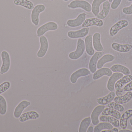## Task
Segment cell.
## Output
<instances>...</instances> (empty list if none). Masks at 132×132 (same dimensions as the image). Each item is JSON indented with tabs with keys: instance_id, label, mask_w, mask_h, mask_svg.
Wrapping results in <instances>:
<instances>
[{
	"instance_id": "603a6c76",
	"label": "cell",
	"mask_w": 132,
	"mask_h": 132,
	"mask_svg": "<svg viewBox=\"0 0 132 132\" xmlns=\"http://www.w3.org/2000/svg\"><path fill=\"white\" fill-rule=\"evenodd\" d=\"M110 8L111 5L110 2L109 1L107 0L103 2L102 10L97 15V18L101 19H103L106 18L110 11Z\"/></svg>"
},
{
	"instance_id": "4fadbf2b",
	"label": "cell",
	"mask_w": 132,
	"mask_h": 132,
	"mask_svg": "<svg viewBox=\"0 0 132 132\" xmlns=\"http://www.w3.org/2000/svg\"><path fill=\"white\" fill-rule=\"evenodd\" d=\"M31 105V102L28 101L22 100L19 102L15 108L14 116L15 118H19L21 115L23 111Z\"/></svg>"
},
{
	"instance_id": "e575fe53",
	"label": "cell",
	"mask_w": 132,
	"mask_h": 132,
	"mask_svg": "<svg viewBox=\"0 0 132 132\" xmlns=\"http://www.w3.org/2000/svg\"><path fill=\"white\" fill-rule=\"evenodd\" d=\"M108 105V108L115 109L120 112H122L125 111V107L122 105L115 102H112Z\"/></svg>"
},
{
	"instance_id": "484cf974",
	"label": "cell",
	"mask_w": 132,
	"mask_h": 132,
	"mask_svg": "<svg viewBox=\"0 0 132 132\" xmlns=\"http://www.w3.org/2000/svg\"><path fill=\"white\" fill-rule=\"evenodd\" d=\"M132 99V92L131 91H128L124 95L115 97L114 100L115 102L118 104H123L128 103L131 101Z\"/></svg>"
},
{
	"instance_id": "7c38bea8",
	"label": "cell",
	"mask_w": 132,
	"mask_h": 132,
	"mask_svg": "<svg viewBox=\"0 0 132 132\" xmlns=\"http://www.w3.org/2000/svg\"><path fill=\"white\" fill-rule=\"evenodd\" d=\"M89 27H87L84 28L78 31H69L68 32L67 35L69 38L71 39L83 38L89 33Z\"/></svg>"
},
{
	"instance_id": "4dcf8cb0",
	"label": "cell",
	"mask_w": 132,
	"mask_h": 132,
	"mask_svg": "<svg viewBox=\"0 0 132 132\" xmlns=\"http://www.w3.org/2000/svg\"><path fill=\"white\" fill-rule=\"evenodd\" d=\"M113 128V126L109 122H101L95 126L94 129V132H101L103 130H111Z\"/></svg>"
},
{
	"instance_id": "5b68a950",
	"label": "cell",
	"mask_w": 132,
	"mask_h": 132,
	"mask_svg": "<svg viewBox=\"0 0 132 132\" xmlns=\"http://www.w3.org/2000/svg\"><path fill=\"white\" fill-rule=\"evenodd\" d=\"M58 28V25L54 22H49L42 25L38 28L37 35L39 37L49 31H55Z\"/></svg>"
},
{
	"instance_id": "c3c4849f",
	"label": "cell",
	"mask_w": 132,
	"mask_h": 132,
	"mask_svg": "<svg viewBox=\"0 0 132 132\" xmlns=\"http://www.w3.org/2000/svg\"><path fill=\"white\" fill-rule=\"evenodd\" d=\"M50 1H53V0H50Z\"/></svg>"
},
{
	"instance_id": "8992f818",
	"label": "cell",
	"mask_w": 132,
	"mask_h": 132,
	"mask_svg": "<svg viewBox=\"0 0 132 132\" xmlns=\"http://www.w3.org/2000/svg\"><path fill=\"white\" fill-rule=\"evenodd\" d=\"M129 22L125 19L121 20L113 25L109 30V35L111 37L117 35L120 30L128 26Z\"/></svg>"
},
{
	"instance_id": "277c9868",
	"label": "cell",
	"mask_w": 132,
	"mask_h": 132,
	"mask_svg": "<svg viewBox=\"0 0 132 132\" xmlns=\"http://www.w3.org/2000/svg\"><path fill=\"white\" fill-rule=\"evenodd\" d=\"M45 9V6L43 4L37 5L32 9L31 14V20L32 24L37 26L39 23V15L40 13Z\"/></svg>"
},
{
	"instance_id": "ffe728a7",
	"label": "cell",
	"mask_w": 132,
	"mask_h": 132,
	"mask_svg": "<svg viewBox=\"0 0 132 132\" xmlns=\"http://www.w3.org/2000/svg\"><path fill=\"white\" fill-rule=\"evenodd\" d=\"M101 34L99 33H95L92 37V42L95 50L97 52H102L104 48L101 42Z\"/></svg>"
},
{
	"instance_id": "ba28073f",
	"label": "cell",
	"mask_w": 132,
	"mask_h": 132,
	"mask_svg": "<svg viewBox=\"0 0 132 132\" xmlns=\"http://www.w3.org/2000/svg\"><path fill=\"white\" fill-rule=\"evenodd\" d=\"M40 48L37 53V56L39 58L43 57L46 54L48 49V42L47 38L42 35L39 38Z\"/></svg>"
},
{
	"instance_id": "5bb4252c",
	"label": "cell",
	"mask_w": 132,
	"mask_h": 132,
	"mask_svg": "<svg viewBox=\"0 0 132 132\" xmlns=\"http://www.w3.org/2000/svg\"><path fill=\"white\" fill-rule=\"evenodd\" d=\"M86 18L85 13L80 14L75 19H69L67 21V24L68 26L72 28L78 27L83 24Z\"/></svg>"
},
{
	"instance_id": "3957f363",
	"label": "cell",
	"mask_w": 132,
	"mask_h": 132,
	"mask_svg": "<svg viewBox=\"0 0 132 132\" xmlns=\"http://www.w3.org/2000/svg\"><path fill=\"white\" fill-rule=\"evenodd\" d=\"M69 8L75 9L81 8L87 12L92 11V6L90 4L84 0H74L72 1L68 5Z\"/></svg>"
},
{
	"instance_id": "681fc988",
	"label": "cell",
	"mask_w": 132,
	"mask_h": 132,
	"mask_svg": "<svg viewBox=\"0 0 132 132\" xmlns=\"http://www.w3.org/2000/svg\"></svg>"
},
{
	"instance_id": "6da1fadb",
	"label": "cell",
	"mask_w": 132,
	"mask_h": 132,
	"mask_svg": "<svg viewBox=\"0 0 132 132\" xmlns=\"http://www.w3.org/2000/svg\"><path fill=\"white\" fill-rule=\"evenodd\" d=\"M1 56L2 64L0 68V74L3 75L9 71L11 66V59L9 53L5 50L1 52Z\"/></svg>"
},
{
	"instance_id": "52a82bcc",
	"label": "cell",
	"mask_w": 132,
	"mask_h": 132,
	"mask_svg": "<svg viewBox=\"0 0 132 132\" xmlns=\"http://www.w3.org/2000/svg\"><path fill=\"white\" fill-rule=\"evenodd\" d=\"M124 76V74L119 72H115L110 76L107 83V88L111 91H113L115 89L116 83L119 79Z\"/></svg>"
},
{
	"instance_id": "ac0fdd59",
	"label": "cell",
	"mask_w": 132,
	"mask_h": 132,
	"mask_svg": "<svg viewBox=\"0 0 132 132\" xmlns=\"http://www.w3.org/2000/svg\"><path fill=\"white\" fill-rule=\"evenodd\" d=\"M112 74V71L111 69L107 67H103L96 71L94 73L93 79L97 80L100 79L104 76L110 77Z\"/></svg>"
},
{
	"instance_id": "d6a6232c",
	"label": "cell",
	"mask_w": 132,
	"mask_h": 132,
	"mask_svg": "<svg viewBox=\"0 0 132 132\" xmlns=\"http://www.w3.org/2000/svg\"><path fill=\"white\" fill-rule=\"evenodd\" d=\"M91 119L90 117H87L84 119L81 122L79 127V132H87L88 128L90 125Z\"/></svg>"
},
{
	"instance_id": "60d3db41",
	"label": "cell",
	"mask_w": 132,
	"mask_h": 132,
	"mask_svg": "<svg viewBox=\"0 0 132 132\" xmlns=\"http://www.w3.org/2000/svg\"><path fill=\"white\" fill-rule=\"evenodd\" d=\"M102 132H118L119 130L117 128H114L111 130H105V131H102Z\"/></svg>"
},
{
	"instance_id": "7402d4cb",
	"label": "cell",
	"mask_w": 132,
	"mask_h": 132,
	"mask_svg": "<svg viewBox=\"0 0 132 132\" xmlns=\"http://www.w3.org/2000/svg\"><path fill=\"white\" fill-rule=\"evenodd\" d=\"M115 56L110 54H107L102 56L98 61L97 63V68L101 69L104 65L107 63L111 62L114 60Z\"/></svg>"
},
{
	"instance_id": "7a4b0ae2",
	"label": "cell",
	"mask_w": 132,
	"mask_h": 132,
	"mask_svg": "<svg viewBox=\"0 0 132 132\" xmlns=\"http://www.w3.org/2000/svg\"><path fill=\"white\" fill-rule=\"evenodd\" d=\"M85 49V45L84 40L81 38H79L77 43V49L74 52L69 53V58L71 59L77 60L80 58L83 55Z\"/></svg>"
},
{
	"instance_id": "ee69618b",
	"label": "cell",
	"mask_w": 132,
	"mask_h": 132,
	"mask_svg": "<svg viewBox=\"0 0 132 132\" xmlns=\"http://www.w3.org/2000/svg\"><path fill=\"white\" fill-rule=\"evenodd\" d=\"M129 122H130V124L132 126V119H130V121H129Z\"/></svg>"
},
{
	"instance_id": "7dc6e473",
	"label": "cell",
	"mask_w": 132,
	"mask_h": 132,
	"mask_svg": "<svg viewBox=\"0 0 132 132\" xmlns=\"http://www.w3.org/2000/svg\"><path fill=\"white\" fill-rule=\"evenodd\" d=\"M129 1H132V0H128Z\"/></svg>"
},
{
	"instance_id": "d590c367",
	"label": "cell",
	"mask_w": 132,
	"mask_h": 132,
	"mask_svg": "<svg viewBox=\"0 0 132 132\" xmlns=\"http://www.w3.org/2000/svg\"><path fill=\"white\" fill-rule=\"evenodd\" d=\"M11 84L8 81H5L0 84V94L7 91L11 87Z\"/></svg>"
},
{
	"instance_id": "f546056e",
	"label": "cell",
	"mask_w": 132,
	"mask_h": 132,
	"mask_svg": "<svg viewBox=\"0 0 132 132\" xmlns=\"http://www.w3.org/2000/svg\"><path fill=\"white\" fill-rule=\"evenodd\" d=\"M14 4L29 10H32L34 7V4L29 0H14Z\"/></svg>"
},
{
	"instance_id": "b9f144b4",
	"label": "cell",
	"mask_w": 132,
	"mask_h": 132,
	"mask_svg": "<svg viewBox=\"0 0 132 132\" xmlns=\"http://www.w3.org/2000/svg\"><path fill=\"white\" fill-rule=\"evenodd\" d=\"M94 132V128L92 126H90V127H88V128L87 130V132Z\"/></svg>"
},
{
	"instance_id": "f1b7e54d",
	"label": "cell",
	"mask_w": 132,
	"mask_h": 132,
	"mask_svg": "<svg viewBox=\"0 0 132 132\" xmlns=\"http://www.w3.org/2000/svg\"><path fill=\"white\" fill-rule=\"evenodd\" d=\"M102 115L106 116H112L118 120H120L121 116V115L119 111L109 108H105L102 111Z\"/></svg>"
},
{
	"instance_id": "7bdbcfd3",
	"label": "cell",
	"mask_w": 132,
	"mask_h": 132,
	"mask_svg": "<svg viewBox=\"0 0 132 132\" xmlns=\"http://www.w3.org/2000/svg\"><path fill=\"white\" fill-rule=\"evenodd\" d=\"M119 132H132V131L128 129H123L122 130H120Z\"/></svg>"
},
{
	"instance_id": "bcb514c9",
	"label": "cell",
	"mask_w": 132,
	"mask_h": 132,
	"mask_svg": "<svg viewBox=\"0 0 132 132\" xmlns=\"http://www.w3.org/2000/svg\"><path fill=\"white\" fill-rule=\"evenodd\" d=\"M63 1H68L69 0H63Z\"/></svg>"
},
{
	"instance_id": "d4e9b609",
	"label": "cell",
	"mask_w": 132,
	"mask_h": 132,
	"mask_svg": "<svg viewBox=\"0 0 132 132\" xmlns=\"http://www.w3.org/2000/svg\"><path fill=\"white\" fill-rule=\"evenodd\" d=\"M132 80V76L130 74L125 75L119 79L116 83L115 88L118 90L122 88L124 85L128 83Z\"/></svg>"
},
{
	"instance_id": "836d02e7",
	"label": "cell",
	"mask_w": 132,
	"mask_h": 132,
	"mask_svg": "<svg viewBox=\"0 0 132 132\" xmlns=\"http://www.w3.org/2000/svg\"><path fill=\"white\" fill-rule=\"evenodd\" d=\"M7 110V105L5 98L0 95V115H4L6 114Z\"/></svg>"
},
{
	"instance_id": "1f68e13d",
	"label": "cell",
	"mask_w": 132,
	"mask_h": 132,
	"mask_svg": "<svg viewBox=\"0 0 132 132\" xmlns=\"http://www.w3.org/2000/svg\"><path fill=\"white\" fill-rule=\"evenodd\" d=\"M107 0H94L92 4V12L95 16H97L100 12V6Z\"/></svg>"
},
{
	"instance_id": "8fae6325",
	"label": "cell",
	"mask_w": 132,
	"mask_h": 132,
	"mask_svg": "<svg viewBox=\"0 0 132 132\" xmlns=\"http://www.w3.org/2000/svg\"><path fill=\"white\" fill-rule=\"evenodd\" d=\"M105 108V106L100 105L96 107L92 112L91 115V119L92 124L96 126L99 123V116Z\"/></svg>"
},
{
	"instance_id": "83f0119b",
	"label": "cell",
	"mask_w": 132,
	"mask_h": 132,
	"mask_svg": "<svg viewBox=\"0 0 132 132\" xmlns=\"http://www.w3.org/2000/svg\"><path fill=\"white\" fill-rule=\"evenodd\" d=\"M110 69L112 72H119L124 75H129L131 73L130 70L128 68L121 64H114L110 68Z\"/></svg>"
},
{
	"instance_id": "cb8c5ba5",
	"label": "cell",
	"mask_w": 132,
	"mask_h": 132,
	"mask_svg": "<svg viewBox=\"0 0 132 132\" xmlns=\"http://www.w3.org/2000/svg\"><path fill=\"white\" fill-rule=\"evenodd\" d=\"M132 117V109H129L125 112L121 116L120 121V126L122 129H126L128 125V120Z\"/></svg>"
},
{
	"instance_id": "8d00e7d4",
	"label": "cell",
	"mask_w": 132,
	"mask_h": 132,
	"mask_svg": "<svg viewBox=\"0 0 132 132\" xmlns=\"http://www.w3.org/2000/svg\"><path fill=\"white\" fill-rule=\"evenodd\" d=\"M122 12L123 13L127 15H130L132 14V3L130 6L129 7H125L122 9Z\"/></svg>"
},
{
	"instance_id": "f35d334b",
	"label": "cell",
	"mask_w": 132,
	"mask_h": 132,
	"mask_svg": "<svg viewBox=\"0 0 132 132\" xmlns=\"http://www.w3.org/2000/svg\"><path fill=\"white\" fill-rule=\"evenodd\" d=\"M124 91L128 92L132 91V80L128 83L123 88Z\"/></svg>"
},
{
	"instance_id": "f6af8a7d",
	"label": "cell",
	"mask_w": 132,
	"mask_h": 132,
	"mask_svg": "<svg viewBox=\"0 0 132 132\" xmlns=\"http://www.w3.org/2000/svg\"><path fill=\"white\" fill-rule=\"evenodd\" d=\"M108 1L109 2H112L113 0H108Z\"/></svg>"
},
{
	"instance_id": "4316f807",
	"label": "cell",
	"mask_w": 132,
	"mask_h": 132,
	"mask_svg": "<svg viewBox=\"0 0 132 132\" xmlns=\"http://www.w3.org/2000/svg\"><path fill=\"white\" fill-rule=\"evenodd\" d=\"M100 121L103 122H108L112 124L115 127L120 126V122L118 119L111 116L102 115L99 118Z\"/></svg>"
},
{
	"instance_id": "9a60e30c",
	"label": "cell",
	"mask_w": 132,
	"mask_h": 132,
	"mask_svg": "<svg viewBox=\"0 0 132 132\" xmlns=\"http://www.w3.org/2000/svg\"><path fill=\"white\" fill-rule=\"evenodd\" d=\"M104 22L102 19H99L98 18H90L86 19L82 24L81 27L82 28H87L91 26H98L101 27L103 26Z\"/></svg>"
},
{
	"instance_id": "74e56055",
	"label": "cell",
	"mask_w": 132,
	"mask_h": 132,
	"mask_svg": "<svg viewBox=\"0 0 132 132\" xmlns=\"http://www.w3.org/2000/svg\"><path fill=\"white\" fill-rule=\"evenodd\" d=\"M122 0H113L111 5V8L112 9H116L118 7L121 2Z\"/></svg>"
},
{
	"instance_id": "44dd1931",
	"label": "cell",
	"mask_w": 132,
	"mask_h": 132,
	"mask_svg": "<svg viewBox=\"0 0 132 132\" xmlns=\"http://www.w3.org/2000/svg\"><path fill=\"white\" fill-rule=\"evenodd\" d=\"M84 42L86 52L89 56H93L95 53V51L93 47L92 35H89L87 36L85 38Z\"/></svg>"
},
{
	"instance_id": "ab89813d",
	"label": "cell",
	"mask_w": 132,
	"mask_h": 132,
	"mask_svg": "<svg viewBox=\"0 0 132 132\" xmlns=\"http://www.w3.org/2000/svg\"><path fill=\"white\" fill-rule=\"evenodd\" d=\"M123 91H124V90H123V89H122V88L119 89V90H116V95L118 97L122 96L123 94Z\"/></svg>"
},
{
	"instance_id": "e0dca14e",
	"label": "cell",
	"mask_w": 132,
	"mask_h": 132,
	"mask_svg": "<svg viewBox=\"0 0 132 132\" xmlns=\"http://www.w3.org/2000/svg\"><path fill=\"white\" fill-rule=\"evenodd\" d=\"M39 114L35 111H30L22 114L19 118V121L24 122L29 120L36 119L39 118Z\"/></svg>"
},
{
	"instance_id": "2e32d148",
	"label": "cell",
	"mask_w": 132,
	"mask_h": 132,
	"mask_svg": "<svg viewBox=\"0 0 132 132\" xmlns=\"http://www.w3.org/2000/svg\"><path fill=\"white\" fill-rule=\"evenodd\" d=\"M113 50L119 52L126 53L131 51L132 49V45L129 44H121L114 42L111 45Z\"/></svg>"
},
{
	"instance_id": "9c48e42d",
	"label": "cell",
	"mask_w": 132,
	"mask_h": 132,
	"mask_svg": "<svg viewBox=\"0 0 132 132\" xmlns=\"http://www.w3.org/2000/svg\"><path fill=\"white\" fill-rule=\"evenodd\" d=\"M90 71L86 68H81L74 72L70 76V81L72 84H75L78 78L90 74Z\"/></svg>"
},
{
	"instance_id": "d6986e66",
	"label": "cell",
	"mask_w": 132,
	"mask_h": 132,
	"mask_svg": "<svg viewBox=\"0 0 132 132\" xmlns=\"http://www.w3.org/2000/svg\"><path fill=\"white\" fill-rule=\"evenodd\" d=\"M115 96L116 93L111 91L105 97L98 98L96 102L100 105H107L114 100Z\"/></svg>"
},
{
	"instance_id": "30bf717a",
	"label": "cell",
	"mask_w": 132,
	"mask_h": 132,
	"mask_svg": "<svg viewBox=\"0 0 132 132\" xmlns=\"http://www.w3.org/2000/svg\"><path fill=\"white\" fill-rule=\"evenodd\" d=\"M103 55L102 52H97L92 57L89 64V69L91 73H94L97 71L98 61Z\"/></svg>"
}]
</instances>
